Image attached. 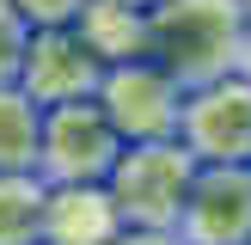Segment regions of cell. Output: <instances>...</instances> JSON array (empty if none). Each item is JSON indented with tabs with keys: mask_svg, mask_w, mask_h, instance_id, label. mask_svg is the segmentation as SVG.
Instances as JSON below:
<instances>
[{
	"mask_svg": "<svg viewBox=\"0 0 251 245\" xmlns=\"http://www.w3.org/2000/svg\"><path fill=\"white\" fill-rule=\"evenodd\" d=\"M147 55L184 92L233 68H251L245 0H159V6H147Z\"/></svg>",
	"mask_w": 251,
	"mask_h": 245,
	"instance_id": "obj_1",
	"label": "cell"
},
{
	"mask_svg": "<svg viewBox=\"0 0 251 245\" xmlns=\"http://www.w3.org/2000/svg\"><path fill=\"white\" fill-rule=\"evenodd\" d=\"M190 178H196V153L178 135H166V141H123L104 190L117 202L123 227H172L178 233V208L190 196Z\"/></svg>",
	"mask_w": 251,
	"mask_h": 245,
	"instance_id": "obj_2",
	"label": "cell"
},
{
	"mask_svg": "<svg viewBox=\"0 0 251 245\" xmlns=\"http://www.w3.org/2000/svg\"><path fill=\"white\" fill-rule=\"evenodd\" d=\"M123 153V135L110 129L98 98H68L43 110V141H37V172L43 184H104Z\"/></svg>",
	"mask_w": 251,
	"mask_h": 245,
	"instance_id": "obj_3",
	"label": "cell"
},
{
	"mask_svg": "<svg viewBox=\"0 0 251 245\" xmlns=\"http://www.w3.org/2000/svg\"><path fill=\"white\" fill-rule=\"evenodd\" d=\"M178 141L196 153V166H251V68L184 92Z\"/></svg>",
	"mask_w": 251,
	"mask_h": 245,
	"instance_id": "obj_4",
	"label": "cell"
},
{
	"mask_svg": "<svg viewBox=\"0 0 251 245\" xmlns=\"http://www.w3.org/2000/svg\"><path fill=\"white\" fill-rule=\"evenodd\" d=\"M98 104H104L110 129H117L123 141H166V135H178L184 86L172 80L153 55H129V61H110L104 68Z\"/></svg>",
	"mask_w": 251,
	"mask_h": 245,
	"instance_id": "obj_5",
	"label": "cell"
},
{
	"mask_svg": "<svg viewBox=\"0 0 251 245\" xmlns=\"http://www.w3.org/2000/svg\"><path fill=\"white\" fill-rule=\"evenodd\" d=\"M98 80H104V55L80 37V24H37L31 31L19 86L43 110L68 104V98H98Z\"/></svg>",
	"mask_w": 251,
	"mask_h": 245,
	"instance_id": "obj_6",
	"label": "cell"
},
{
	"mask_svg": "<svg viewBox=\"0 0 251 245\" xmlns=\"http://www.w3.org/2000/svg\"><path fill=\"white\" fill-rule=\"evenodd\" d=\"M184 245H251V166H196L178 208Z\"/></svg>",
	"mask_w": 251,
	"mask_h": 245,
	"instance_id": "obj_7",
	"label": "cell"
},
{
	"mask_svg": "<svg viewBox=\"0 0 251 245\" xmlns=\"http://www.w3.org/2000/svg\"><path fill=\"white\" fill-rule=\"evenodd\" d=\"M123 233V215L104 184H49L43 245H110Z\"/></svg>",
	"mask_w": 251,
	"mask_h": 245,
	"instance_id": "obj_8",
	"label": "cell"
},
{
	"mask_svg": "<svg viewBox=\"0 0 251 245\" xmlns=\"http://www.w3.org/2000/svg\"><path fill=\"white\" fill-rule=\"evenodd\" d=\"M80 37L110 61H129V55H147V6H129V0H86L80 6Z\"/></svg>",
	"mask_w": 251,
	"mask_h": 245,
	"instance_id": "obj_9",
	"label": "cell"
},
{
	"mask_svg": "<svg viewBox=\"0 0 251 245\" xmlns=\"http://www.w3.org/2000/svg\"><path fill=\"white\" fill-rule=\"evenodd\" d=\"M43 172H0V245H43Z\"/></svg>",
	"mask_w": 251,
	"mask_h": 245,
	"instance_id": "obj_10",
	"label": "cell"
},
{
	"mask_svg": "<svg viewBox=\"0 0 251 245\" xmlns=\"http://www.w3.org/2000/svg\"><path fill=\"white\" fill-rule=\"evenodd\" d=\"M43 104L25 86H0V172H37Z\"/></svg>",
	"mask_w": 251,
	"mask_h": 245,
	"instance_id": "obj_11",
	"label": "cell"
},
{
	"mask_svg": "<svg viewBox=\"0 0 251 245\" xmlns=\"http://www.w3.org/2000/svg\"><path fill=\"white\" fill-rule=\"evenodd\" d=\"M25 43H31V24L19 19V6H12V0H0V86H19Z\"/></svg>",
	"mask_w": 251,
	"mask_h": 245,
	"instance_id": "obj_12",
	"label": "cell"
},
{
	"mask_svg": "<svg viewBox=\"0 0 251 245\" xmlns=\"http://www.w3.org/2000/svg\"><path fill=\"white\" fill-rule=\"evenodd\" d=\"M12 6H19V19L37 31V24H74L86 0H12Z\"/></svg>",
	"mask_w": 251,
	"mask_h": 245,
	"instance_id": "obj_13",
	"label": "cell"
},
{
	"mask_svg": "<svg viewBox=\"0 0 251 245\" xmlns=\"http://www.w3.org/2000/svg\"><path fill=\"white\" fill-rule=\"evenodd\" d=\"M110 245H184V239H178L172 227H123Z\"/></svg>",
	"mask_w": 251,
	"mask_h": 245,
	"instance_id": "obj_14",
	"label": "cell"
},
{
	"mask_svg": "<svg viewBox=\"0 0 251 245\" xmlns=\"http://www.w3.org/2000/svg\"><path fill=\"white\" fill-rule=\"evenodd\" d=\"M245 37H251V0H245Z\"/></svg>",
	"mask_w": 251,
	"mask_h": 245,
	"instance_id": "obj_15",
	"label": "cell"
},
{
	"mask_svg": "<svg viewBox=\"0 0 251 245\" xmlns=\"http://www.w3.org/2000/svg\"><path fill=\"white\" fill-rule=\"evenodd\" d=\"M129 6H159V0H129Z\"/></svg>",
	"mask_w": 251,
	"mask_h": 245,
	"instance_id": "obj_16",
	"label": "cell"
}]
</instances>
